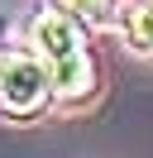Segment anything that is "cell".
I'll list each match as a JSON object with an SVG mask.
<instances>
[{"instance_id":"obj_1","label":"cell","mask_w":153,"mask_h":158,"mask_svg":"<svg viewBox=\"0 0 153 158\" xmlns=\"http://www.w3.org/2000/svg\"><path fill=\"white\" fill-rule=\"evenodd\" d=\"M29 39H34L38 58L48 62V72H53V96H62V101L91 96L96 67H91V53L81 43V24L67 10H38L29 19Z\"/></svg>"},{"instance_id":"obj_2","label":"cell","mask_w":153,"mask_h":158,"mask_svg":"<svg viewBox=\"0 0 153 158\" xmlns=\"http://www.w3.org/2000/svg\"><path fill=\"white\" fill-rule=\"evenodd\" d=\"M48 96H53V72L43 58L24 48L0 53V110L5 115H34Z\"/></svg>"},{"instance_id":"obj_3","label":"cell","mask_w":153,"mask_h":158,"mask_svg":"<svg viewBox=\"0 0 153 158\" xmlns=\"http://www.w3.org/2000/svg\"><path fill=\"white\" fill-rule=\"evenodd\" d=\"M124 39H129V48L153 53V0H139L124 10Z\"/></svg>"},{"instance_id":"obj_4","label":"cell","mask_w":153,"mask_h":158,"mask_svg":"<svg viewBox=\"0 0 153 158\" xmlns=\"http://www.w3.org/2000/svg\"><path fill=\"white\" fill-rule=\"evenodd\" d=\"M62 10L72 15L76 24H105L115 15V0H62Z\"/></svg>"}]
</instances>
